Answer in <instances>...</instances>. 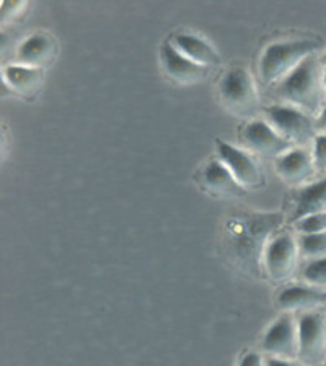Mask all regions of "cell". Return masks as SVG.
<instances>
[{"label":"cell","instance_id":"17","mask_svg":"<svg viewBox=\"0 0 326 366\" xmlns=\"http://www.w3.org/2000/svg\"><path fill=\"white\" fill-rule=\"evenodd\" d=\"M315 213H326V177L318 182L308 183L297 192L292 219L297 222L302 217Z\"/></svg>","mask_w":326,"mask_h":366},{"label":"cell","instance_id":"2","mask_svg":"<svg viewBox=\"0 0 326 366\" xmlns=\"http://www.w3.org/2000/svg\"><path fill=\"white\" fill-rule=\"evenodd\" d=\"M320 41L313 38H284L270 43L260 59V76L266 84H276L300 64L305 57L315 54Z\"/></svg>","mask_w":326,"mask_h":366},{"label":"cell","instance_id":"1","mask_svg":"<svg viewBox=\"0 0 326 366\" xmlns=\"http://www.w3.org/2000/svg\"><path fill=\"white\" fill-rule=\"evenodd\" d=\"M323 69L322 59L317 54L308 56L292 72L272 84V90L289 105L300 108L308 114H320L325 107L323 99L326 95Z\"/></svg>","mask_w":326,"mask_h":366},{"label":"cell","instance_id":"10","mask_svg":"<svg viewBox=\"0 0 326 366\" xmlns=\"http://www.w3.org/2000/svg\"><path fill=\"white\" fill-rule=\"evenodd\" d=\"M242 141L251 151L261 154V156L279 157L290 147H295L277 133L272 126L261 118H253L243 126Z\"/></svg>","mask_w":326,"mask_h":366},{"label":"cell","instance_id":"26","mask_svg":"<svg viewBox=\"0 0 326 366\" xmlns=\"http://www.w3.org/2000/svg\"><path fill=\"white\" fill-rule=\"evenodd\" d=\"M317 126H318V128H322V129H326V103H325L323 110L320 112V114H318Z\"/></svg>","mask_w":326,"mask_h":366},{"label":"cell","instance_id":"18","mask_svg":"<svg viewBox=\"0 0 326 366\" xmlns=\"http://www.w3.org/2000/svg\"><path fill=\"white\" fill-rule=\"evenodd\" d=\"M4 82H7L11 90L21 95H34L41 87L43 69L23 64H10L4 67Z\"/></svg>","mask_w":326,"mask_h":366},{"label":"cell","instance_id":"12","mask_svg":"<svg viewBox=\"0 0 326 366\" xmlns=\"http://www.w3.org/2000/svg\"><path fill=\"white\" fill-rule=\"evenodd\" d=\"M160 53H162V62L170 74V77L178 80V82L193 84L208 77L209 67L198 64V62L190 59L180 49H176V46L171 41L163 43Z\"/></svg>","mask_w":326,"mask_h":366},{"label":"cell","instance_id":"20","mask_svg":"<svg viewBox=\"0 0 326 366\" xmlns=\"http://www.w3.org/2000/svg\"><path fill=\"white\" fill-rule=\"evenodd\" d=\"M302 274H304V280L310 286L323 288V286H326V257L307 263Z\"/></svg>","mask_w":326,"mask_h":366},{"label":"cell","instance_id":"14","mask_svg":"<svg viewBox=\"0 0 326 366\" xmlns=\"http://www.w3.org/2000/svg\"><path fill=\"white\" fill-rule=\"evenodd\" d=\"M171 43L176 46V49H180L183 54L190 57L194 62H198V64L209 69L220 64V56L217 53V49L208 39L199 36V34L176 33Z\"/></svg>","mask_w":326,"mask_h":366},{"label":"cell","instance_id":"23","mask_svg":"<svg viewBox=\"0 0 326 366\" xmlns=\"http://www.w3.org/2000/svg\"><path fill=\"white\" fill-rule=\"evenodd\" d=\"M25 2H19V0H4L2 2V20L11 19L16 14H20V10Z\"/></svg>","mask_w":326,"mask_h":366},{"label":"cell","instance_id":"9","mask_svg":"<svg viewBox=\"0 0 326 366\" xmlns=\"http://www.w3.org/2000/svg\"><path fill=\"white\" fill-rule=\"evenodd\" d=\"M263 348L276 358H299V325H297V319L290 314L279 316L265 334Z\"/></svg>","mask_w":326,"mask_h":366},{"label":"cell","instance_id":"7","mask_svg":"<svg viewBox=\"0 0 326 366\" xmlns=\"http://www.w3.org/2000/svg\"><path fill=\"white\" fill-rule=\"evenodd\" d=\"M299 325V358L302 363H318L326 355V317L307 311L297 319Z\"/></svg>","mask_w":326,"mask_h":366},{"label":"cell","instance_id":"29","mask_svg":"<svg viewBox=\"0 0 326 366\" xmlns=\"http://www.w3.org/2000/svg\"><path fill=\"white\" fill-rule=\"evenodd\" d=\"M320 366H326V362H325V363H322V365H320Z\"/></svg>","mask_w":326,"mask_h":366},{"label":"cell","instance_id":"6","mask_svg":"<svg viewBox=\"0 0 326 366\" xmlns=\"http://www.w3.org/2000/svg\"><path fill=\"white\" fill-rule=\"evenodd\" d=\"M299 242L289 232L276 234L265 249V267L274 282H287L299 263Z\"/></svg>","mask_w":326,"mask_h":366},{"label":"cell","instance_id":"27","mask_svg":"<svg viewBox=\"0 0 326 366\" xmlns=\"http://www.w3.org/2000/svg\"><path fill=\"white\" fill-rule=\"evenodd\" d=\"M323 87H325V94H326V67L323 69Z\"/></svg>","mask_w":326,"mask_h":366},{"label":"cell","instance_id":"11","mask_svg":"<svg viewBox=\"0 0 326 366\" xmlns=\"http://www.w3.org/2000/svg\"><path fill=\"white\" fill-rule=\"evenodd\" d=\"M276 170L289 185H302L310 180L315 172L313 154L307 147H290L276 159Z\"/></svg>","mask_w":326,"mask_h":366},{"label":"cell","instance_id":"25","mask_svg":"<svg viewBox=\"0 0 326 366\" xmlns=\"http://www.w3.org/2000/svg\"><path fill=\"white\" fill-rule=\"evenodd\" d=\"M268 366H304V365L297 363V362H294V360L271 357V358H268Z\"/></svg>","mask_w":326,"mask_h":366},{"label":"cell","instance_id":"15","mask_svg":"<svg viewBox=\"0 0 326 366\" xmlns=\"http://www.w3.org/2000/svg\"><path fill=\"white\" fill-rule=\"evenodd\" d=\"M284 311H312L326 301V293L310 285H292L277 297Z\"/></svg>","mask_w":326,"mask_h":366},{"label":"cell","instance_id":"19","mask_svg":"<svg viewBox=\"0 0 326 366\" xmlns=\"http://www.w3.org/2000/svg\"><path fill=\"white\" fill-rule=\"evenodd\" d=\"M299 250L308 259H322L326 257V232L318 234H302L299 237Z\"/></svg>","mask_w":326,"mask_h":366},{"label":"cell","instance_id":"24","mask_svg":"<svg viewBox=\"0 0 326 366\" xmlns=\"http://www.w3.org/2000/svg\"><path fill=\"white\" fill-rule=\"evenodd\" d=\"M238 366H265V363H263V358H261L260 353L250 352V353L245 355L242 360H240Z\"/></svg>","mask_w":326,"mask_h":366},{"label":"cell","instance_id":"21","mask_svg":"<svg viewBox=\"0 0 326 366\" xmlns=\"http://www.w3.org/2000/svg\"><path fill=\"white\" fill-rule=\"evenodd\" d=\"M297 229L302 234L326 232V213H315L302 217L300 221H297Z\"/></svg>","mask_w":326,"mask_h":366},{"label":"cell","instance_id":"13","mask_svg":"<svg viewBox=\"0 0 326 366\" xmlns=\"http://www.w3.org/2000/svg\"><path fill=\"white\" fill-rule=\"evenodd\" d=\"M57 53V44L53 36L46 33H33L20 43L16 49V61L19 64L43 69L54 59Z\"/></svg>","mask_w":326,"mask_h":366},{"label":"cell","instance_id":"5","mask_svg":"<svg viewBox=\"0 0 326 366\" xmlns=\"http://www.w3.org/2000/svg\"><path fill=\"white\" fill-rule=\"evenodd\" d=\"M265 113L268 123L292 146L305 147L308 142L315 139L317 123L313 122L312 114L305 113L300 108L289 105V103H276V105L268 107Z\"/></svg>","mask_w":326,"mask_h":366},{"label":"cell","instance_id":"3","mask_svg":"<svg viewBox=\"0 0 326 366\" xmlns=\"http://www.w3.org/2000/svg\"><path fill=\"white\" fill-rule=\"evenodd\" d=\"M220 100L225 108L243 118H251L260 107L258 90L250 71L242 64L227 69L219 84Z\"/></svg>","mask_w":326,"mask_h":366},{"label":"cell","instance_id":"16","mask_svg":"<svg viewBox=\"0 0 326 366\" xmlns=\"http://www.w3.org/2000/svg\"><path fill=\"white\" fill-rule=\"evenodd\" d=\"M203 180L210 192L220 197H238L240 193H243V187L220 159H213L205 165Z\"/></svg>","mask_w":326,"mask_h":366},{"label":"cell","instance_id":"8","mask_svg":"<svg viewBox=\"0 0 326 366\" xmlns=\"http://www.w3.org/2000/svg\"><path fill=\"white\" fill-rule=\"evenodd\" d=\"M217 151H219V159L243 188H260L265 183V175L258 160L248 151L225 141H217Z\"/></svg>","mask_w":326,"mask_h":366},{"label":"cell","instance_id":"28","mask_svg":"<svg viewBox=\"0 0 326 366\" xmlns=\"http://www.w3.org/2000/svg\"><path fill=\"white\" fill-rule=\"evenodd\" d=\"M320 59H322V64L326 67V53L322 54V57H320Z\"/></svg>","mask_w":326,"mask_h":366},{"label":"cell","instance_id":"22","mask_svg":"<svg viewBox=\"0 0 326 366\" xmlns=\"http://www.w3.org/2000/svg\"><path fill=\"white\" fill-rule=\"evenodd\" d=\"M313 162L315 169L326 174V133H320L313 139Z\"/></svg>","mask_w":326,"mask_h":366},{"label":"cell","instance_id":"4","mask_svg":"<svg viewBox=\"0 0 326 366\" xmlns=\"http://www.w3.org/2000/svg\"><path fill=\"white\" fill-rule=\"evenodd\" d=\"M233 245L240 259L248 262H258L261 252L265 254V249L270 240V234L274 232L279 216L276 214H263V216H250L243 217L242 221H233Z\"/></svg>","mask_w":326,"mask_h":366}]
</instances>
